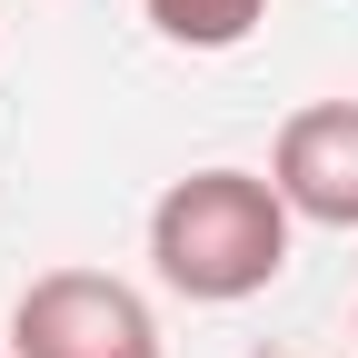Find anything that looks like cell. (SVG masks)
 <instances>
[{
	"label": "cell",
	"mask_w": 358,
	"mask_h": 358,
	"mask_svg": "<svg viewBox=\"0 0 358 358\" xmlns=\"http://www.w3.org/2000/svg\"><path fill=\"white\" fill-rule=\"evenodd\" d=\"M10 358H159V319L110 268H40L10 308Z\"/></svg>",
	"instance_id": "2"
},
{
	"label": "cell",
	"mask_w": 358,
	"mask_h": 358,
	"mask_svg": "<svg viewBox=\"0 0 358 358\" xmlns=\"http://www.w3.org/2000/svg\"><path fill=\"white\" fill-rule=\"evenodd\" d=\"M150 30L179 40V50H239V40L268 20V0H140Z\"/></svg>",
	"instance_id": "4"
},
{
	"label": "cell",
	"mask_w": 358,
	"mask_h": 358,
	"mask_svg": "<svg viewBox=\"0 0 358 358\" xmlns=\"http://www.w3.org/2000/svg\"><path fill=\"white\" fill-rule=\"evenodd\" d=\"M268 179L299 219L319 229H358V100H308L279 120V150H268Z\"/></svg>",
	"instance_id": "3"
},
{
	"label": "cell",
	"mask_w": 358,
	"mask_h": 358,
	"mask_svg": "<svg viewBox=\"0 0 358 358\" xmlns=\"http://www.w3.org/2000/svg\"><path fill=\"white\" fill-rule=\"evenodd\" d=\"M0 358H10V348H0Z\"/></svg>",
	"instance_id": "5"
},
{
	"label": "cell",
	"mask_w": 358,
	"mask_h": 358,
	"mask_svg": "<svg viewBox=\"0 0 358 358\" xmlns=\"http://www.w3.org/2000/svg\"><path fill=\"white\" fill-rule=\"evenodd\" d=\"M289 219L299 209L279 199V179H259V169H189L150 209V268L179 299H199V308H239V299H259L289 268Z\"/></svg>",
	"instance_id": "1"
}]
</instances>
